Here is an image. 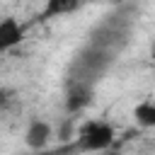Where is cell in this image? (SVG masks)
Returning a JSON list of instances; mask_svg holds the SVG:
<instances>
[{
	"label": "cell",
	"instance_id": "cell-1",
	"mask_svg": "<svg viewBox=\"0 0 155 155\" xmlns=\"http://www.w3.org/2000/svg\"><path fill=\"white\" fill-rule=\"evenodd\" d=\"M116 131L107 119H90L75 131V148L80 153H102L114 145Z\"/></svg>",
	"mask_w": 155,
	"mask_h": 155
},
{
	"label": "cell",
	"instance_id": "cell-2",
	"mask_svg": "<svg viewBox=\"0 0 155 155\" xmlns=\"http://www.w3.org/2000/svg\"><path fill=\"white\" fill-rule=\"evenodd\" d=\"M51 136H53V128H51V124L46 119H31L27 131H24V143L31 150H44L48 145Z\"/></svg>",
	"mask_w": 155,
	"mask_h": 155
},
{
	"label": "cell",
	"instance_id": "cell-3",
	"mask_svg": "<svg viewBox=\"0 0 155 155\" xmlns=\"http://www.w3.org/2000/svg\"><path fill=\"white\" fill-rule=\"evenodd\" d=\"M22 41H24V27L15 17H5L0 22V51L7 53L15 46H19Z\"/></svg>",
	"mask_w": 155,
	"mask_h": 155
},
{
	"label": "cell",
	"instance_id": "cell-4",
	"mask_svg": "<svg viewBox=\"0 0 155 155\" xmlns=\"http://www.w3.org/2000/svg\"><path fill=\"white\" fill-rule=\"evenodd\" d=\"M90 104H92V87L85 85V82H73L68 87V94H65V109H68V114H80Z\"/></svg>",
	"mask_w": 155,
	"mask_h": 155
},
{
	"label": "cell",
	"instance_id": "cell-5",
	"mask_svg": "<svg viewBox=\"0 0 155 155\" xmlns=\"http://www.w3.org/2000/svg\"><path fill=\"white\" fill-rule=\"evenodd\" d=\"M82 5H85V0H46L39 19H41V22H48V19L63 17V15H70V12L80 10Z\"/></svg>",
	"mask_w": 155,
	"mask_h": 155
},
{
	"label": "cell",
	"instance_id": "cell-6",
	"mask_svg": "<svg viewBox=\"0 0 155 155\" xmlns=\"http://www.w3.org/2000/svg\"><path fill=\"white\" fill-rule=\"evenodd\" d=\"M133 119L143 128H155V99H140L133 107Z\"/></svg>",
	"mask_w": 155,
	"mask_h": 155
},
{
	"label": "cell",
	"instance_id": "cell-7",
	"mask_svg": "<svg viewBox=\"0 0 155 155\" xmlns=\"http://www.w3.org/2000/svg\"><path fill=\"white\" fill-rule=\"evenodd\" d=\"M97 155H121V153H119V150L111 145V148H107V150H102V153H97Z\"/></svg>",
	"mask_w": 155,
	"mask_h": 155
},
{
	"label": "cell",
	"instance_id": "cell-8",
	"mask_svg": "<svg viewBox=\"0 0 155 155\" xmlns=\"http://www.w3.org/2000/svg\"><path fill=\"white\" fill-rule=\"evenodd\" d=\"M150 56H153V61H155V41H153V46H150Z\"/></svg>",
	"mask_w": 155,
	"mask_h": 155
},
{
	"label": "cell",
	"instance_id": "cell-9",
	"mask_svg": "<svg viewBox=\"0 0 155 155\" xmlns=\"http://www.w3.org/2000/svg\"><path fill=\"white\" fill-rule=\"evenodd\" d=\"M153 63H155V61H153Z\"/></svg>",
	"mask_w": 155,
	"mask_h": 155
}]
</instances>
